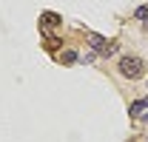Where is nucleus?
<instances>
[{
  "mask_svg": "<svg viewBox=\"0 0 148 142\" xmlns=\"http://www.w3.org/2000/svg\"><path fill=\"white\" fill-rule=\"evenodd\" d=\"M60 60H63V63H77V60H80V54L69 48V51H63V54H60Z\"/></svg>",
  "mask_w": 148,
  "mask_h": 142,
  "instance_id": "nucleus-6",
  "label": "nucleus"
},
{
  "mask_svg": "<svg viewBox=\"0 0 148 142\" xmlns=\"http://www.w3.org/2000/svg\"><path fill=\"white\" fill-rule=\"evenodd\" d=\"M140 119H143V122H148V111H145V114H143V117H140Z\"/></svg>",
  "mask_w": 148,
  "mask_h": 142,
  "instance_id": "nucleus-7",
  "label": "nucleus"
},
{
  "mask_svg": "<svg viewBox=\"0 0 148 142\" xmlns=\"http://www.w3.org/2000/svg\"><path fill=\"white\" fill-rule=\"evenodd\" d=\"M86 40H88V46H91L94 51H100L103 57H111V54H117V48H120L117 40H106V37H100L97 31H86Z\"/></svg>",
  "mask_w": 148,
  "mask_h": 142,
  "instance_id": "nucleus-2",
  "label": "nucleus"
},
{
  "mask_svg": "<svg viewBox=\"0 0 148 142\" xmlns=\"http://www.w3.org/2000/svg\"><path fill=\"white\" fill-rule=\"evenodd\" d=\"M117 68H120V74H123L125 80H140V77L145 74V63H143V57H137V54H125V57H120Z\"/></svg>",
  "mask_w": 148,
  "mask_h": 142,
  "instance_id": "nucleus-1",
  "label": "nucleus"
},
{
  "mask_svg": "<svg viewBox=\"0 0 148 142\" xmlns=\"http://www.w3.org/2000/svg\"><path fill=\"white\" fill-rule=\"evenodd\" d=\"M145 111H148V97H143V100H134V102H131V108H128L131 117H143Z\"/></svg>",
  "mask_w": 148,
  "mask_h": 142,
  "instance_id": "nucleus-4",
  "label": "nucleus"
},
{
  "mask_svg": "<svg viewBox=\"0 0 148 142\" xmlns=\"http://www.w3.org/2000/svg\"><path fill=\"white\" fill-rule=\"evenodd\" d=\"M60 23H63V17L54 14V12H43V14H40V29H43V31L54 29V26H60Z\"/></svg>",
  "mask_w": 148,
  "mask_h": 142,
  "instance_id": "nucleus-3",
  "label": "nucleus"
},
{
  "mask_svg": "<svg viewBox=\"0 0 148 142\" xmlns=\"http://www.w3.org/2000/svg\"><path fill=\"white\" fill-rule=\"evenodd\" d=\"M134 20H140V26H143V29H148V3L137 6V12H134Z\"/></svg>",
  "mask_w": 148,
  "mask_h": 142,
  "instance_id": "nucleus-5",
  "label": "nucleus"
}]
</instances>
